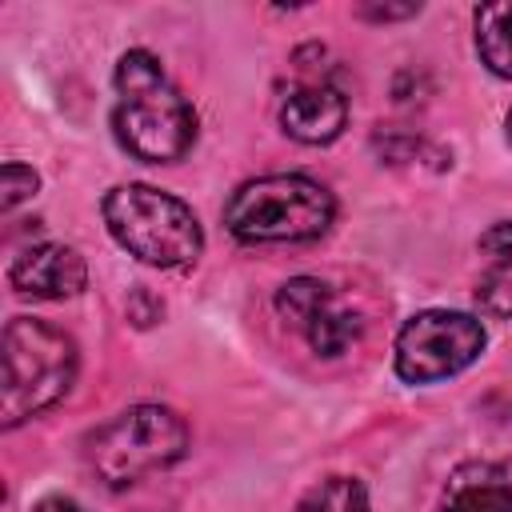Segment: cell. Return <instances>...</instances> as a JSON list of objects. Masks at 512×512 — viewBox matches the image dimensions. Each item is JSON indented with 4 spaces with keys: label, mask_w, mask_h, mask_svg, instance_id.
<instances>
[{
    "label": "cell",
    "mask_w": 512,
    "mask_h": 512,
    "mask_svg": "<svg viewBox=\"0 0 512 512\" xmlns=\"http://www.w3.org/2000/svg\"><path fill=\"white\" fill-rule=\"evenodd\" d=\"M112 132L120 148L144 164H176L196 140V112L168 80L160 60L132 48L116 60Z\"/></svg>",
    "instance_id": "1"
},
{
    "label": "cell",
    "mask_w": 512,
    "mask_h": 512,
    "mask_svg": "<svg viewBox=\"0 0 512 512\" xmlns=\"http://www.w3.org/2000/svg\"><path fill=\"white\" fill-rule=\"evenodd\" d=\"M80 368L76 340L44 320L16 316L4 328V400L0 424L16 428L68 396Z\"/></svg>",
    "instance_id": "2"
},
{
    "label": "cell",
    "mask_w": 512,
    "mask_h": 512,
    "mask_svg": "<svg viewBox=\"0 0 512 512\" xmlns=\"http://www.w3.org/2000/svg\"><path fill=\"white\" fill-rule=\"evenodd\" d=\"M336 200L324 184L280 172L248 180L232 192L224 224L244 244H304L332 228Z\"/></svg>",
    "instance_id": "3"
},
{
    "label": "cell",
    "mask_w": 512,
    "mask_h": 512,
    "mask_svg": "<svg viewBox=\"0 0 512 512\" xmlns=\"http://www.w3.org/2000/svg\"><path fill=\"white\" fill-rule=\"evenodd\" d=\"M104 224L112 240L152 264V268H188L204 252V232L196 212L152 184H120L104 196Z\"/></svg>",
    "instance_id": "4"
},
{
    "label": "cell",
    "mask_w": 512,
    "mask_h": 512,
    "mask_svg": "<svg viewBox=\"0 0 512 512\" xmlns=\"http://www.w3.org/2000/svg\"><path fill=\"white\" fill-rule=\"evenodd\" d=\"M188 452V424L164 404H132L88 436V468L108 488L140 484L152 472L180 464Z\"/></svg>",
    "instance_id": "5"
},
{
    "label": "cell",
    "mask_w": 512,
    "mask_h": 512,
    "mask_svg": "<svg viewBox=\"0 0 512 512\" xmlns=\"http://www.w3.org/2000/svg\"><path fill=\"white\" fill-rule=\"evenodd\" d=\"M484 352V324L468 312L428 308L396 336V376L408 384H436L464 372Z\"/></svg>",
    "instance_id": "6"
},
{
    "label": "cell",
    "mask_w": 512,
    "mask_h": 512,
    "mask_svg": "<svg viewBox=\"0 0 512 512\" xmlns=\"http://www.w3.org/2000/svg\"><path fill=\"white\" fill-rule=\"evenodd\" d=\"M8 284L32 300H68V296L84 292L88 264L68 244H32L12 260Z\"/></svg>",
    "instance_id": "7"
},
{
    "label": "cell",
    "mask_w": 512,
    "mask_h": 512,
    "mask_svg": "<svg viewBox=\"0 0 512 512\" xmlns=\"http://www.w3.org/2000/svg\"><path fill=\"white\" fill-rule=\"evenodd\" d=\"M436 512H512V460H468L460 464Z\"/></svg>",
    "instance_id": "8"
},
{
    "label": "cell",
    "mask_w": 512,
    "mask_h": 512,
    "mask_svg": "<svg viewBox=\"0 0 512 512\" xmlns=\"http://www.w3.org/2000/svg\"><path fill=\"white\" fill-rule=\"evenodd\" d=\"M280 124L300 144H328L348 124V104L332 84H300L280 104Z\"/></svg>",
    "instance_id": "9"
},
{
    "label": "cell",
    "mask_w": 512,
    "mask_h": 512,
    "mask_svg": "<svg viewBox=\"0 0 512 512\" xmlns=\"http://www.w3.org/2000/svg\"><path fill=\"white\" fill-rule=\"evenodd\" d=\"M360 328H364L360 316L336 292L300 324V332H304V340L312 344L316 356H340V352H348L360 340Z\"/></svg>",
    "instance_id": "10"
},
{
    "label": "cell",
    "mask_w": 512,
    "mask_h": 512,
    "mask_svg": "<svg viewBox=\"0 0 512 512\" xmlns=\"http://www.w3.org/2000/svg\"><path fill=\"white\" fill-rule=\"evenodd\" d=\"M476 52L492 76L512 80V0L476 8Z\"/></svg>",
    "instance_id": "11"
},
{
    "label": "cell",
    "mask_w": 512,
    "mask_h": 512,
    "mask_svg": "<svg viewBox=\"0 0 512 512\" xmlns=\"http://www.w3.org/2000/svg\"><path fill=\"white\" fill-rule=\"evenodd\" d=\"M296 512H372V508H368V492H364L360 480H352V476H328V480L312 484L300 496Z\"/></svg>",
    "instance_id": "12"
},
{
    "label": "cell",
    "mask_w": 512,
    "mask_h": 512,
    "mask_svg": "<svg viewBox=\"0 0 512 512\" xmlns=\"http://www.w3.org/2000/svg\"><path fill=\"white\" fill-rule=\"evenodd\" d=\"M328 296H332V288H328L324 280H316V276H296V280L280 284V292H276V312H280L288 324L300 328Z\"/></svg>",
    "instance_id": "13"
},
{
    "label": "cell",
    "mask_w": 512,
    "mask_h": 512,
    "mask_svg": "<svg viewBox=\"0 0 512 512\" xmlns=\"http://www.w3.org/2000/svg\"><path fill=\"white\" fill-rule=\"evenodd\" d=\"M476 304L488 316H496V320H508L512 316V252L492 256L488 272L476 284Z\"/></svg>",
    "instance_id": "14"
},
{
    "label": "cell",
    "mask_w": 512,
    "mask_h": 512,
    "mask_svg": "<svg viewBox=\"0 0 512 512\" xmlns=\"http://www.w3.org/2000/svg\"><path fill=\"white\" fill-rule=\"evenodd\" d=\"M36 188H40V176H36L28 164L8 160V164H4V184H0V208H4V212L20 208L24 200L36 196Z\"/></svg>",
    "instance_id": "15"
},
{
    "label": "cell",
    "mask_w": 512,
    "mask_h": 512,
    "mask_svg": "<svg viewBox=\"0 0 512 512\" xmlns=\"http://www.w3.org/2000/svg\"><path fill=\"white\" fill-rule=\"evenodd\" d=\"M480 248H484L488 256L512 252V220H500V224H492V228L480 236Z\"/></svg>",
    "instance_id": "16"
},
{
    "label": "cell",
    "mask_w": 512,
    "mask_h": 512,
    "mask_svg": "<svg viewBox=\"0 0 512 512\" xmlns=\"http://www.w3.org/2000/svg\"><path fill=\"white\" fill-rule=\"evenodd\" d=\"M32 512H88L80 500H72V496H44Z\"/></svg>",
    "instance_id": "17"
},
{
    "label": "cell",
    "mask_w": 512,
    "mask_h": 512,
    "mask_svg": "<svg viewBox=\"0 0 512 512\" xmlns=\"http://www.w3.org/2000/svg\"><path fill=\"white\" fill-rule=\"evenodd\" d=\"M368 20H400V16H412L420 12V4H404V8H360Z\"/></svg>",
    "instance_id": "18"
},
{
    "label": "cell",
    "mask_w": 512,
    "mask_h": 512,
    "mask_svg": "<svg viewBox=\"0 0 512 512\" xmlns=\"http://www.w3.org/2000/svg\"><path fill=\"white\" fill-rule=\"evenodd\" d=\"M508 144H512V108H508Z\"/></svg>",
    "instance_id": "19"
}]
</instances>
